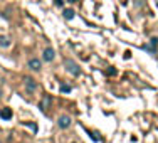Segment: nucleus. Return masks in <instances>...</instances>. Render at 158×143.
Here are the masks:
<instances>
[{"label": "nucleus", "mask_w": 158, "mask_h": 143, "mask_svg": "<svg viewBox=\"0 0 158 143\" xmlns=\"http://www.w3.org/2000/svg\"><path fill=\"white\" fill-rule=\"evenodd\" d=\"M64 67H66V71L71 73L73 76H79V74H81L79 66L76 64V61H73V59H64Z\"/></svg>", "instance_id": "nucleus-1"}, {"label": "nucleus", "mask_w": 158, "mask_h": 143, "mask_svg": "<svg viewBox=\"0 0 158 143\" xmlns=\"http://www.w3.org/2000/svg\"><path fill=\"white\" fill-rule=\"evenodd\" d=\"M10 46H12V40H10V37H9V36H0V47L9 49Z\"/></svg>", "instance_id": "nucleus-6"}, {"label": "nucleus", "mask_w": 158, "mask_h": 143, "mask_svg": "<svg viewBox=\"0 0 158 143\" xmlns=\"http://www.w3.org/2000/svg\"><path fill=\"white\" fill-rule=\"evenodd\" d=\"M44 61H47V62H51V61H54V57H56V51L52 47H47L46 51H44Z\"/></svg>", "instance_id": "nucleus-4"}, {"label": "nucleus", "mask_w": 158, "mask_h": 143, "mask_svg": "<svg viewBox=\"0 0 158 143\" xmlns=\"http://www.w3.org/2000/svg\"><path fill=\"white\" fill-rule=\"evenodd\" d=\"M0 98H2V91H0Z\"/></svg>", "instance_id": "nucleus-14"}, {"label": "nucleus", "mask_w": 158, "mask_h": 143, "mask_svg": "<svg viewBox=\"0 0 158 143\" xmlns=\"http://www.w3.org/2000/svg\"><path fill=\"white\" fill-rule=\"evenodd\" d=\"M62 15H64V19L71 20V19L74 17V10H73V9H66V10H64V14H62Z\"/></svg>", "instance_id": "nucleus-9"}, {"label": "nucleus", "mask_w": 158, "mask_h": 143, "mask_svg": "<svg viewBox=\"0 0 158 143\" xmlns=\"http://www.w3.org/2000/svg\"><path fill=\"white\" fill-rule=\"evenodd\" d=\"M61 93H71V86L62 84V86H61Z\"/></svg>", "instance_id": "nucleus-10"}, {"label": "nucleus", "mask_w": 158, "mask_h": 143, "mask_svg": "<svg viewBox=\"0 0 158 143\" xmlns=\"http://www.w3.org/2000/svg\"><path fill=\"white\" fill-rule=\"evenodd\" d=\"M54 3H56L57 7H62V5H64V0H54Z\"/></svg>", "instance_id": "nucleus-12"}, {"label": "nucleus", "mask_w": 158, "mask_h": 143, "mask_svg": "<svg viewBox=\"0 0 158 143\" xmlns=\"http://www.w3.org/2000/svg\"><path fill=\"white\" fill-rule=\"evenodd\" d=\"M57 125H59V128L66 130V128H69V126H71V118H69V116H66V115H62L61 118H59Z\"/></svg>", "instance_id": "nucleus-3"}, {"label": "nucleus", "mask_w": 158, "mask_h": 143, "mask_svg": "<svg viewBox=\"0 0 158 143\" xmlns=\"http://www.w3.org/2000/svg\"><path fill=\"white\" fill-rule=\"evenodd\" d=\"M106 74H108V76H114V74H116V69H114V67H110V69L106 71Z\"/></svg>", "instance_id": "nucleus-11"}, {"label": "nucleus", "mask_w": 158, "mask_h": 143, "mask_svg": "<svg viewBox=\"0 0 158 143\" xmlns=\"http://www.w3.org/2000/svg\"><path fill=\"white\" fill-rule=\"evenodd\" d=\"M0 143H2V141H0Z\"/></svg>", "instance_id": "nucleus-15"}, {"label": "nucleus", "mask_w": 158, "mask_h": 143, "mask_svg": "<svg viewBox=\"0 0 158 143\" xmlns=\"http://www.w3.org/2000/svg\"><path fill=\"white\" fill-rule=\"evenodd\" d=\"M29 67H31L32 71H39L40 67H42V62H40L39 59L34 57V59H31V61H29Z\"/></svg>", "instance_id": "nucleus-7"}, {"label": "nucleus", "mask_w": 158, "mask_h": 143, "mask_svg": "<svg viewBox=\"0 0 158 143\" xmlns=\"http://www.w3.org/2000/svg\"><path fill=\"white\" fill-rule=\"evenodd\" d=\"M24 84H25V91H27L29 95H34V93L37 91V82H35V79H34V78H31V76H25Z\"/></svg>", "instance_id": "nucleus-2"}, {"label": "nucleus", "mask_w": 158, "mask_h": 143, "mask_svg": "<svg viewBox=\"0 0 158 143\" xmlns=\"http://www.w3.org/2000/svg\"><path fill=\"white\" fill-rule=\"evenodd\" d=\"M69 2H77V0H69Z\"/></svg>", "instance_id": "nucleus-13"}, {"label": "nucleus", "mask_w": 158, "mask_h": 143, "mask_svg": "<svg viewBox=\"0 0 158 143\" xmlns=\"http://www.w3.org/2000/svg\"><path fill=\"white\" fill-rule=\"evenodd\" d=\"M0 118L2 120H10L12 118V110H10V108H2V110H0Z\"/></svg>", "instance_id": "nucleus-8"}, {"label": "nucleus", "mask_w": 158, "mask_h": 143, "mask_svg": "<svg viewBox=\"0 0 158 143\" xmlns=\"http://www.w3.org/2000/svg\"><path fill=\"white\" fill-rule=\"evenodd\" d=\"M51 104H52V98L49 95H46L42 98V101H40V108H42V111H47L49 108H51Z\"/></svg>", "instance_id": "nucleus-5"}]
</instances>
